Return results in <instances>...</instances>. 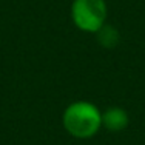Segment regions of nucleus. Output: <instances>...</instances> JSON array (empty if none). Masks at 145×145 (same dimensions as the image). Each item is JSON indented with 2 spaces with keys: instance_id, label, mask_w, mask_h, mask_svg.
Segmentation results:
<instances>
[{
  "instance_id": "nucleus-1",
  "label": "nucleus",
  "mask_w": 145,
  "mask_h": 145,
  "mask_svg": "<svg viewBox=\"0 0 145 145\" xmlns=\"http://www.w3.org/2000/svg\"><path fill=\"white\" fill-rule=\"evenodd\" d=\"M62 120L65 130L71 136L88 139L94 136L102 127V113L93 103L79 101L67 106Z\"/></svg>"
},
{
  "instance_id": "nucleus-2",
  "label": "nucleus",
  "mask_w": 145,
  "mask_h": 145,
  "mask_svg": "<svg viewBox=\"0 0 145 145\" xmlns=\"http://www.w3.org/2000/svg\"><path fill=\"white\" fill-rule=\"evenodd\" d=\"M105 0H74L71 6V17L77 28L87 33H97L106 20Z\"/></svg>"
},
{
  "instance_id": "nucleus-3",
  "label": "nucleus",
  "mask_w": 145,
  "mask_h": 145,
  "mask_svg": "<svg viewBox=\"0 0 145 145\" xmlns=\"http://www.w3.org/2000/svg\"><path fill=\"white\" fill-rule=\"evenodd\" d=\"M102 125L110 131H122L128 125V114L123 108L111 106L102 113Z\"/></svg>"
},
{
  "instance_id": "nucleus-4",
  "label": "nucleus",
  "mask_w": 145,
  "mask_h": 145,
  "mask_svg": "<svg viewBox=\"0 0 145 145\" xmlns=\"http://www.w3.org/2000/svg\"><path fill=\"white\" fill-rule=\"evenodd\" d=\"M97 40L99 43L102 45L103 48H114L117 43H119V33L114 26L111 25H103L101 29L97 31Z\"/></svg>"
}]
</instances>
